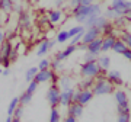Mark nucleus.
Wrapping results in <instances>:
<instances>
[{"label": "nucleus", "mask_w": 131, "mask_h": 122, "mask_svg": "<svg viewBox=\"0 0 131 122\" xmlns=\"http://www.w3.org/2000/svg\"><path fill=\"white\" fill-rule=\"evenodd\" d=\"M71 15H73V18L77 20V23L83 25L89 18H92V16H99V15H101V6H99L98 3L88 5V6L79 5V6H76V7H73Z\"/></svg>", "instance_id": "obj_1"}, {"label": "nucleus", "mask_w": 131, "mask_h": 122, "mask_svg": "<svg viewBox=\"0 0 131 122\" xmlns=\"http://www.w3.org/2000/svg\"><path fill=\"white\" fill-rule=\"evenodd\" d=\"M95 96H105V94H111L115 92V86L109 81L108 79L105 80H95V84L92 87Z\"/></svg>", "instance_id": "obj_2"}, {"label": "nucleus", "mask_w": 131, "mask_h": 122, "mask_svg": "<svg viewBox=\"0 0 131 122\" xmlns=\"http://www.w3.org/2000/svg\"><path fill=\"white\" fill-rule=\"evenodd\" d=\"M114 97L117 102V109L118 113H124V112H131V106L128 103V96L124 90H115L114 92Z\"/></svg>", "instance_id": "obj_3"}, {"label": "nucleus", "mask_w": 131, "mask_h": 122, "mask_svg": "<svg viewBox=\"0 0 131 122\" xmlns=\"http://www.w3.org/2000/svg\"><path fill=\"white\" fill-rule=\"evenodd\" d=\"M101 71H102V68H101V66H99L98 61L83 63L82 67H80V74H82V77H90V79H95Z\"/></svg>", "instance_id": "obj_4"}, {"label": "nucleus", "mask_w": 131, "mask_h": 122, "mask_svg": "<svg viewBox=\"0 0 131 122\" xmlns=\"http://www.w3.org/2000/svg\"><path fill=\"white\" fill-rule=\"evenodd\" d=\"M93 96L95 94H93V92H92V89H77V90H74L73 102H77V103L86 106V105L93 99Z\"/></svg>", "instance_id": "obj_5"}, {"label": "nucleus", "mask_w": 131, "mask_h": 122, "mask_svg": "<svg viewBox=\"0 0 131 122\" xmlns=\"http://www.w3.org/2000/svg\"><path fill=\"white\" fill-rule=\"evenodd\" d=\"M111 7L117 16H125L131 10V0H112Z\"/></svg>", "instance_id": "obj_6"}, {"label": "nucleus", "mask_w": 131, "mask_h": 122, "mask_svg": "<svg viewBox=\"0 0 131 122\" xmlns=\"http://www.w3.org/2000/svg\"><path fill=\"white\" fill-rule=\"evenodd\" d=\"M60 94L61 90L57 84H51V87L47 90V102L51 108H57L60 105Z\"/></svg>", "instance_id": "obj_7"}, {"label": "nucleus", "mask_w": 131, "mask_h": 122, "mask_svg": "<svg viewBox=\"0 0 131 122\" xmlns=\"http://www.w3.org/2000/svg\"><path fill=\"white\" fill-rule=\"evenodd\" d=\"M102 35V31L96 26H90V28H86L84 29V33H83V38H82V42L83 44H90L92 41H95L96 38H99Z\"/></svg>", "instance_id": "obj_8"}, {"label": "nucleus", "mask_w": 131, "mask_h": 122, "mask_svg": "<svg viewBox=\"0 0 131 122\" xmlns=\"http://www.w3.org/2000/svg\"><path fill=\"white\" fill-rule=\"evenodd\" d=\"M54 44H56V41H52V39H44V41H41L39 45H38V48H37V55L38 57L47 55L48 52L52 50Z\"/></svg>", "instance_id": "obj_9"}, {"label": "nucleus", "mask_w": 131, "mask_h": 122, "mask_svg": "<svg viewBox=\"0 0 131 122\" xmlns=\"http://www.w3.org/2000/svg\"><path fill=\"white\" fill-rule=\"evenodd\" d=\"M56 71L51 70V68H48V70H39L35 76V81H37L38 84H42V83H48V81H51V77Z\"/></svg>", "instance_id": "obj_10"}, {"label": "nucleus", "mask_w": 131, "mask_h": 122, "mask_svg": "<svg viewBox=\"0 0 131 122\" xmlns=\"http://www.w3.org/2000/svg\"><path fill=\"white\" fill-rule=\"evenodd\" d=\"M47 18H48V20H50L51 25H58V23H61V22H64V20H63V19H64V15H63V12H61L60 9L48 10Z\"/></svg>", "instance_id": "obj_11"}, {"label": "nucleus", "mask_w": 131, "mask_h": 122, "mask_svg": "<svg viewBox=\"0 0 131 122\" xmlns=\"http://www.w3.org/2000/svg\"><path fill=\"white\" fill-rule=\"evenodd\" d=\"M73 96H74V89L70 87V89H66V90H61V94H60V105L61 106H67L73 102Z\"/></svg>", "instance_id": "obj_12"}, {"label": "nucleus", "mask_w": 131, "mask_h": 122, "mask_svg": "<svg viewBox=\"0 0 131 122\" xmlns=\"http://www.w3.org/2000/svg\"><path fill=\"white\" fill-rule=\"evenodd\" d=\"M77 51V45H67V47L63 50V51H58L54 55V58H57V60H60V61H66L69 57L71 55V54H74V52Z\"/></svg>", "instance_id": "obj_13"}, {"label": "nucleus", "mask_w": 131, "mask_h": 122, "mask_svg": "<svg viewBox=\"0 0 131 122\" xmlns=\"http://www.w3.org/2000/svg\"><path fill=\"white\" fill-rule=\"evenodd\" d=\"M86 51L92 52L95 55H101V54H102V38L99 36V38H96L95 41H92L90 44H88Z\"/></svg>", "instance_id": "obj_14"}, {"label": "nucleus", "mask_w": 131, "mask_h": 122, "mask_svg": "<svg viewBox=\"0 0 131 122\" xmlns=\"http://www.w3.org/2000/svg\"><path fill=\"white\" fill-rule=\"evenodd\" d=\"M106 79L112 83L114 86H121L122 83H124V80H122V76L119 71L117 70H108L106 73Z\"/></svg>", "instance_id": "obj_15"}, {"label": "nucleus", "mask_w": 131, "mask_h": 122, "mask_svg": "<svg viewBox=\"0 0 131 122\" xmlns=\"http://www.w3.org/2000/svg\"><path fill=\"white\" fill-rule=\"evenodd\" d=\"M117 41V36L115 35H108V36H103L102 38V52H109L112 50L114 44Z\"/></svg>", "instance_id": "obj_16"}, {"label": "nucleus", "mask_w": 131, "mask_h": 122, "mask_svg": "<svg viewBox=\"0 0 131 122\" xmlns=\"http://www.w3.org/2000/svg\"><path fill=\"white\" fill-rule=\"evenodd\" d=\"M19 25H20L24 29L31 28L32 22H31V16H29V13L26 12V10H20V12H19Z\"/></svg>", "instance_id": "obj_17"}, {"label": "nucleus", "mask_w": 131, "mask_h": 122, "mask_svg": "<svg viewBox=\"0 0 131 122\" xmlns=\"http://www.w3.org/2000/svg\"><path fill=\"white\" fill-rule=\"evenodd\" d=\"M83 105L77 103V102H71L70 105H69V115H73V116L79 118L83 115Z\"/></svg>", "instance_id": "obj_18"}, {"label": "nucleus", "mask_w": 131, "mask_h": 122, "mask_svg": "<svg viewBox=\"0 0 131 122\" xmlns=\"http://www.w3.org/2000/svg\"><path fill=\"white\" fill-rule=\"evenodd\" d=\"M98 63L101 68L102 70H109V67H111V57L109 55H105V52H103V55H99L98 57Z\"/></svg>", "instance_id": "obj_19"}, {"label": "nucleus", "mask_w": 131, "mask_h": 122, "mask_svg": "<svg viewBox=\"0 0 131 122\" xmlns=\"http://www.w3.org/2000/svg\"><path fill=\"white\" fill-rule=\"evenodd\" d=\"M71 84H73V81H71V79L69 77V76H61L60 79H58V87H60L61 90H66V89H70Z\"/></svg>", "instance_id": "obj_20"}, {"label": "nucleus", "mask_w": 131, "mask_h": 122, "mask_svg": "<svg viewBox=\"0 0 131 122\" xmlns=\"http://www.w3.org/2000/svg\"><path fill=\"white\" fill-rule=\"evenodd\" d=\"M127 48L128 47L125 45V42L122 41L121 38H117V41H115V44H114V47H112V51L117 52V54H122Z\"/></svg>", "instance_id": "obj_21"}, {"label": "nucleus", "mask_w": 131, "mask_h": 122, "mask_svg": "<svg viewBox=\"0 0 131 122\" xmlns=\"http://www.w3.org/2000/svg\"><path fill=\"white\" fill-rule=\"evenodd\" d=\"M15 0H2L0 2V10L2 12H6V13H10L15 7Z\"/></svg>", "instance_id": "obj_22"}, {"label": "nucleus", "mask_w": 131, "mask_h": 122, "mask_svg": "<svg viewBox=\"0 0 131 122\" xmlns=\"http://www.w3.org/2000/svg\"><path fill=\"white\" fill-rule=\"evenodd\" d=\"M67 41H70V35H69V31H60V32H57V36H56V42L57 44H66Z\"/></svg>", "instance_id": "obj_23"}, {"label": "nucleus", "mask_w": 131, "mask_h": 122, "mask_svg": "<svg viewBox=\"0 0 131 122\" xmlns=\"http://www.w3.org/2000/svg\"><path fill=\"white\" fill-rule=\"evenodd\" d=\"M32 96H34L32 93H29V92H26V90H25L24 93L19 96V103L22 105V106H26V105H29L31 102H32Z\"/></svg>", "instance_id": "obj_24"}, {"label": "nucleus", "mask_w": 131, "mask_h": 122, "mask_svg": "<svg viewBox=\"0 0 131 122\" xmlns=\"http://www.w3.org/2000/svg\"><path fill=\"white\" fill-rule=\"evenodd\" d=\"M119 38H121L122 41L125 42L127 47L131 48V32H130V31H127V29H122V31H119Z\"/></svg>", "instance_id": "obj_25"}, {"label": "nucleus", "mask_w": 131, "mask_h": 122, "mask_svg": "<svg viewBox=\"0 0 131 122\" xmlns=\"http://www.w3.org/2000/svg\"><path fill=\"white\" fill-rule=\"evenodd\" d=\"M19 97H13L12 100L9 102V106H7V116H13V112H15V109L19 106Z\"/></svg>", "instance_id": "obj_26"}, {"label": "nucleus", "mask_w": 131, "mask_h": 122, "mask_svg": "<svg viewBox=\"0 0 131 122\" xmlns=\"http://www.w3.org/2000/svg\"><path fill=\"white\" fill-rule=\"evenodd\" d=\"M38 67H31V68H28L26 70V73H25V79H26V81H32L34 79H35V76H37V73H38Z\"/></svg>", "instance_id": "obj_27"}, {"label": "nucleus", "mask_w": 131, "mask_h": 122, "mask_svg": "<svg viewBox=\"0 0 131 122\" xmlns=\"http://www.w3.org/2000/svg\"><path fill=\"white\" fill-rule=\"evenodd\" d=\"M61 121V115L58 108H51V112H50V122H60Z\"/></svg>", "instance_id": "obj_28"}, {"label": "nucleus", "mask_w": 131, "mask_h": 122, "mask_svg": "<svg viewBox=\"0 0 131 122\" xmlns=\"http://www.w3.org/2000/svg\"><path fill=\"white\" fill-rule=\"evenodd\" d=\"M95 84V79H90V77H84V80L80 81V89H92Z\"/></svg>", "instance_id": "obj_29"}, {"label": "nucleus", "mask_w": 131, "mask_h": 122, "mask_svg": "<svg viewBox=\"0 0 131 122\" xmlns=\"http://www.w3.org/2000/svg\"><path fill=\"white\" fill-rule=\"evenodd\" d=\"M80 32H84V26L83 25H76V26H71L70 29H69V35H70V38H73V36H76L77 33H80Z\"/></svg>", "instance_id": "obj_30"}, {"label": "nucleus", "mask_w": 131, "mask_h": 122, "mask_svg": "<svg viewBox=\"0 0 131 122\" xmlns=\"http://www.w3.org/2000/svg\"><path fill=\"white\" fill-rule=\"evenodd\" d=\"M112 33H114V23L108 22V23L102 28V35L103 36H108V35H112Z\"/></svg>", "instance_id": "obj_31"}, {"label": "nucleus", "mask_w": 131, "mask_h": 122, "mask_svg": "<svg viewBox=\"0 0 131 122\" xmlns=\"http://www.w3.org/2000/svg\"><path fill=\"white\" fill-rule=\"evenodd\" d=\"M127 23V19L125 16H117L114 19V26H118V28H124Z\"/></svg>", "instance_id": "obj_32"}, {"label": "nucleus", "mask_w": 131, "mask_h": 122, "mask_svg": "<svg viewBox=\"0 0 131 122\" xmlns=\"http://www.w3.org/2000/svg\"><path fill=\"white\" fill-rule=\"evenodd\" d=\"M117 122H131V112H124V113H118Z\"/></svg>", "instance_id": "obj_33"}, {"label": "nucleus", "mask_w": 131, "mask_h": 122, "mask_svg": "<svg viewBox=\"0 0 131 122\" xmlns=\"http://www.w3.org/2000/svg\"><path fill=\"white\" fill-rule=\"evenodd\" d=\"M48 68H51V61L47 58H42L38 64V70H48Z\"/></svg>", "instance_id": "obj_34"}, {"label": "nucleus", "mask_w": 131, "mask_h": 122, "mask_svg": "<svg viewBox=\"0 0 131 122\" xmlns=\"http://www.w3.org/2000/svg\"><path fill=\"white\" fill-rule=\"evenodd\" d=\"M51 70H54V71L63 70V61H60V60H57V58H54V60L51 61Z\"/></svg>", "instance_id": "obj_35"}, {"label": "nucleus", "mask_w": 131, "mask_h": 122, "mask_svg": "<svg viewBox=\"0 0 131 122\" xmlns=\"http://www.w3.org/2000/svg\"><path fill=\"white\" fill-rule=\"evenodd\" d=\"M83 33H84V32H80V33H77L76 36L70 38V44H71V45H79V44L82 42V38H83Z\"/></svg>", "instance_id": "obj_36"}, {"label": "nucleus", "mask_w": 131, "mask_h": 122, "mask_svg": "<svg viewBox=\"0 0 131 122\" xmlns=\"http://www.w3.org/2000/svg\"><path fill=\"white\" fill-rule=\"evenodd\" d=\"M38 83L37 81H35V80H32V81H29L28 83V89H26V92H29V93H35V92H37V89H38Z\"/></svg>", "instance_id": "obj_37"}, {"label": "nucleus", "mask_w": 131, "mask_h": 122, "mask_svg": "<svg viewBox=\"0 0 131 122\" xmlns=\"http://www.w3.org/2000/svg\"><path fill=\"white\" fill-rule=\"evenodd\" d=\"M98 57L99 55H95V54H92V52H86L84 54V63H92V61H98Z\"/></svg>", "instance_id": "obj_38"}, {"label": "nucleus", "mask_w": 131, "mask_h": 122, "mask_svg": "<svg viewBox=\"0 0 131 122\" xmlns=\"http://www.w3.org/2000/svg\"><path fill=\"white\" fill-rule=\"evenodd\" d=\"M15 50H16V51H18V54L19 55H22V54H24L25 51H26V44H24V42H19L18 45H15Z\"/></svg>", "instance_id": "obj_39"}, {"label": "nucleus", "mask_w": 131, "mask_h": 122, "mask_svg": "<svg viewBox=\"0 0 131 122\" xmlns=\"http://www.w3.org/2000/svg\"><path fill=\"white\" fill-rule=\"evenodd\" d=\"M22 115H24V106L22 105H19L18 108L15 109V112H13V118H22Z\"/></svg>", "instance_id": "obj_40"}, {"label": "nucleus", "mask_w": 131, "mask_h": 122, "mask_svg": "<svg viewBox=\"0 0 131 122\" xmlns=\"http://www.w3.org/2000/svg\"><path fill=\"white\" fill-rule=\"evenodd\" d=\"M105 18H109V19H115L117 18V15H115V12L112 10V7L111 6H108V9H106V12H105Z\"/></svg>", "instance_id": "obj_41"}, {"label": "nucleus", "mask_w": 131, "mask_h": 122, "mask_svg": "<svg viewBox=\"0 0 131 122\" xmlns=\"http://www.w3.org/2000/svg\"><path fill=\"white\" fill-rule=\"evenodd\" d=\"M7 15H9V13H6V12H2V10H0V28L3 26V23L7 22V19H9Z\"/></svg>", "instance_id": "obj_42"}, {"label": "nucleus", "mask_w": 131, "mask_h": 122, "mask_svg": "<svg viewBox=\"0 0 131 122\" xmlns=\"http://www.w3.org/2000/svg\"><path fill=\"white\" fill-rule=\"evenodd\" d=\"M121 55H122V57H125V58H127L128 61H131V48H127V50H125L124 52H122Z\"/></svg>", "instance_id": "obj_43"}, {"label": "nucleus", "mask_w": 131, "mask_h": 122, "mask_svg": "<svg viewBox=\"0 0 131 122\" xmlns=\"http://www.w3.org/2000/svg\"><path fill=\"white\" fill-rule=\"evenodd\" d=\"M18 57H19L18 51H16V50L13 48V51H12V54H10V61H12V63H15V61L18 60Z\"/></svg>", "instance_id": "obj_44"}, {"label": "nucleus", "mask_w": 131, "mask_h": 122, "mask_svg": "<svg viewBox=\"0 0 131 122\" xmlns=\"http://www.w3.org/2000/svg\"><path fill=\"white\" fill-rule=\"evenodd\" d=\"M63 122H77V118L73 116V115H67V116L64 118V121Z\"/></svg>", "instance_id": "obj_45"}, {"label": "nucleus", "mask_w": 131, "mask_h": 122, "mask_svg": "<svg viewBox=\"0 0 131 122\" xmlns=\"http://www.w3.org/2000/svg\"><path fill=\"white\" fill-rule=\"evenodd\" d=\"M58 79H60V77L57 76V71H56V73L52 74V77H51V83L52 84H58Z\"/></svg>", "instance_id": "obj_46"}, {"label": "nucleus", "mask_w": 131, "mask_h": 122, "mask_svg": "<svg viewBox=\"0 0 131 122\" xmlns=\"http://www.w3.org/2000/svg\"><path fill=\"white\" fill-rule=\"evenodd\" d=\"M5 41H6V33L3 32V29L0 28V45L5 42Z\"/></svg>", "instance_id": "obj_47"}, {"label": "nucleus", "mask_w": 131, "mask_h": 122, "mask_svg": "<svg viewBox=\"0 0 131 122\" xmlns=\"http://www.w3.org/2000/svg\"><path fill=\"white\" fill-rule=\"evenodd\" d=\"M69 5H70V7H76L80 5V0H69Z\"/></svg>", "instance_id": "obj_48"}, {"label": "nucleus", "mask_w": 131, "mask_h": 122, "mask_svg": "<svg viewBox=\"0 0 131 122\" xmlns=\"http://www.w3.org/2000/svg\"><path fill=\"white\" fill-rule=\"evenodd\" d=\"M95 0H80V5L83 6H88V5H93Z\"/></svg>", "instance_id": "obj_49"}, {"label": "nucleus", "mask_w": 131, "mask_h": 122, "mask_svg": "<svg viewBox=\"0 0 131 122\" xmlns=\"http://www.w3.org/2000/svg\"><path fill=\"white\" fill-rule=\"evenodd\" d=\"M67 2H69V0H56V5L57 6H63L64 3H67Z\"/></svg>", "instance_id": "obj_50"}, {"label": "nucleus", "mask_w": 131, "mask_h": 122, "mask_svg": "<svg viewBox=\"0 0 131 122\" xmlns=\"http://www.w3.org/2000/svg\"><path fill=\"white\" fill-rule=\"evenodd\" d=\"M125 19H127V22H128V23H131V10L125 15Z\"/></svg>", "instance_id": "obj_51"}, {"label": "nucleus", "mask_w": 131, "mask_h": 122, "mask_svg": "<svg viewBox=\"0 0 131 122\" xmlns=\"http://www.w3.org/2000/svg\"><path fill=\"white\" fill-rule=\"evenodd\" d=\"M2 74H3V76H9V74H10V70H9V68H3Z\"/></svg>", "instance_id": "obj_52"}, {"label": "nucleus", "mask_w": 131, "mask_h": 122, "mask_svg": "<svg viewBox=\"0 0 131 122\" xmlns=\"http://www.w3.org/2000/svg\"><path fill=\"white\" fill-rule=\"evenodd\" d=\"M12 119H13V116H7V118H6V121H5V122H12Z\"/></svg>", "instance_id": "obj_53"}, {"label": "nucleus", "mask_w": 131, "mask_h": 122, "mask_svg": "<svg viewBox=\"0 0 131 122\" xmlns=\"http://www.w3.org/2000/svg\"><path fill=\"white\" fill-rule=\"evenodd\" d=\"M12 122H20V119H19V118H13V119H12Z\"/></svg>", "instance_id": "obj_54"}, {"label": "nucleus", "mask_w": 131, "mask_h": 122, "mask_svg": "<svg viewBox=\"0 0 131 122\" xmlns=\"http://www.w3.org/2000/svg\"><path fill=\"white\" fill-rule=\"evenodd\" d=\"M2 71H3V67H2V64H0V73H2Z\"/></svg>", "instance_id": "obj_55"}, {"label": "nucleus", "mask_w": 131, "mask_h": 122, "mask_svg": "<svg viewBox=\"0 0 131 122\" xmlns=\"http://www.w3.org/2000/svg\"><path fill=\"white\" fill-rule=\"evenodd\" d=\"M34 3H38V2H41V0H32Z\"/></svg>", "instance_id": "obj_56"}, {"label": "nucleus", "mask_w": 131, "mask_h": 122, "mask_svg": "<svg viewBox=\"0 0 131 122\" xmlns=\"http://www.w3.org/2000/svg\"><path fill=\"white\" fill-rule=\"evenodd\" d=\"M101 2H105V0H101Z\"/></svg>", "instance_id": "obj_57"}, {"label": "nucleus", "mask_w": 131, "mask_h": 122, "mask_svg": "<svg viewBox=\"0 0 131 122\" xmlns=\"http://www.w3.org/2000/svg\"><path fill=\"white\" fill-rule=\"evenodd\" d=\"M0 2H2V0H0Z\"/></svg>", "instance_id": "obj_58"}]
</instances>
